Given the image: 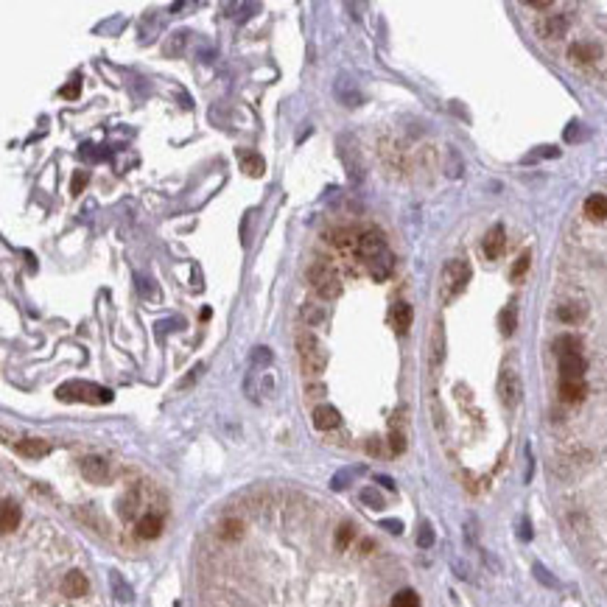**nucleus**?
I'll use <instances>...</instances> for the list:
<instances>
[{
  "label": "nucleus",
  "instance_id": "a19ab883",
  "mask_svg": "<svg viewBox=\"0 0 607 607\" xmlns=\"http://www.w3.org/2000/svg\"><path fill=\"white\" fill-rule=\"evenodd\" d=\"M381 526H383L386 532H395V535L403 532V524H401V520H392V518H389V520H381Z\"/></svg>",
  "mask_w": 607,
  "mask_h": 607
},
{
  "label": "nucleus",
  "instance_id": "f704fd0d",
  "mask_svg": "<svg viewBox=\"0 0 607 607\" xmlns=\"http://www.w3.org/2000/svg\"><path fill=\"white\" fill-rule=\"evenodd\" d=\"M417 546H420V549H431V546H434V529H431L428 524H423V526H420V535H417Z\"/></svg>",
  "mask_w": 607,
  "mask_h": 607
},
{
  "label": "nucleus",
  "instance_id": "a211bd4d",
  "mask_svg": "<svg viewBox=\"0 0 607 607\" xmlns=\"http://www.w3.org/2000/svg\"><path fill=\"white\" fill-rule=\"evenodd\" d=\"M412 319H414V311L409 302H398V306L392 308V325L398 328V333H406L412 328Z\"/></svg>",
  "mask_w": 607,
  "mask_h": 607
},
{
  "label": "nucleus",
  "instance_id": "4468645a",
  "mask_svg": "<svg viewBox=\"0 0 607 607\" xmlns=\"http://www.w3.org/2000/svg\"><path fill=\"white\" fill-rule=\"evenodd\" d=\"M336 96H339V101L344 104V107H356L359 101H361V96H359V90H356V81L353 78H339L336 81Z\"/></svg>",
  "mask_w": 607,
  "mask_h": 607
},
{
  "label": "nucleus",
  "instance_id": "9b49d317",
  "mask_svg": "<svg viewBox=\"0 0 607 607\" xmlns=\"http://www.w3.org/2000/svg\"><path fill=\"white\" fill-rule=\"evenodd\" d=\"M14 451H17L20 456H25V459H42V456L51 454V443L36 440V437H28V440H20V443L14 445Z\"/></svg>",
  "mask_w": 607,
  "mask_h": 607
},
{
  "label": "nucleus",
  "instance_id": "7c9ffc66",
  "mask_svg": "<svg viewBox=\"0 0 607 607\" xmlns=\"http://www.w3.org/2000/svg\"><path fill=\"white\" fill-rule=\"evenodd\" d=\"M529 264H532V255H529V252H524V255H520V257L515 260V266H512V272H509V277H512V280H520V277H524V275H526V269H529Z\"/></svg>",
  "mask_w": 607,
  "mask_h": 607
},
{
  "label": "nucleus",
  "instance_id": "ea45409f",
  "mask_svg": "<svg viewBox=\"0 0 607 607\" xmlns=\"http://www.w3.org/2000/svg\"><path fill=\"white\" fill-rule=\"evenodd\" d=\"M78 87H81V81H78V78H73V84L62 87V96H65V98H78Z\"/></svg>",
  "mask_w": 607,
  "mask_h": 607
},
{
  "label": "nucleus",
  "instance_id": "6e6552de",
  "mask_svg": "<svg viewBox=\"0 0 607 607\" xmlns=\"http://www.w3.org/2000/svg\"><path fill=\"white\" fill-rule=\"evenodd\" d=\"M585 370H588V364H585V359L579 353H571V356L560 359V378L562 381H582Z\"/></svg>",
  "mask_w": 607,
  "mask_h": 607
},
{
  "label": "nucleus",
  "instance_id": "f257e3e1",
  "mask_svg": "<svg viewBox=\"0 0 607 607\" xmlns=\"http://www.w3.org/2000/svg\"><path fill=\"white\" fill-rule=\"evenodd\" d=\"M56 398L65 401V403H109L112 401V392L98 383H90V381H67L56 389Z\"/></svg>",
  "mask_w": 607,
  "mask_h": 607
},
{
  "label": "nucleus",
  "instance_id": "c03bdc74",
  "mask_svg": "<svg viewBox=\"0 0 607 607\" xmlns=\"http://www.w3.org/2000/svg\"><path fill=\"white\" fill-rule=\"evenodd\" d=\"M529 6H532V9H551V3H546V0H532Z\"/></svg>",
  "mask_w": 607,
  "mask_h": 607
},
{
  "label": "nucleus",
  "instance_id": "423d86ee",
  "mask_svg": "<svg viewBox=\"0 0 607 607\" xmlns=\"http://www.w3.org/2000/svg\"><path fill=\"white\" fill-rule=\"evenodd\" d=\"M356 249H359V255L367 260V264H372V260H378L383 252H389L386 249V238H383L381 230H364L356 238Z\"/></svg>",
  "mask_w": 607,
  "mask_h": 607
},
{
  "label": "nucleus",
  "instance_id": "20e7f679",
  "mask_svg": "<svg viewBox=\"0 0 607 607\" xmlns=\"http://www.w3.org/2000/svg\"><path fill=\"white\" fill-rule=\"evenodd\" d=\"M308 280L322 299H336L341 294V277L325 264V260H319V264H314L308 269Z\"/></svg>",
  "mask_w": 607,
  "mask_h": 607
},
{
  "label": "nucleus",
  "instance_id": "c9c22d12",
  "mask_svg": "<svg viewBox=\"0 0 607 607\" xmlns=\"http://www.w3.org/2000/svg\"><path fill=\"white\" fill-rule=\"evenodd\" d=\"M302 317H306L308 325H319L322 322V308L319 306H306L302 308Z\"/></svg>",
  "mask_w": 607,
  "mask_h": 607
},
{
  "label": "nucleus",
  "instance_id": "dca6fc26",
  "mask_svg": "<svg viewBox=\"0 0 607 607\" xmlns=\"http://www.w3.org/2000/svg\"><path fill=\"white\" fill-rule=\"evenodd\" d=\"M392 269H395V257H392V252H383L378 260H372V264H370V275H372V280H378V283L392 275Z\"/></svg>",
  "mask_w": 607,
  "mask_h": 607
},
{
  "label": "nucleus",
  "instance_id": "a18cd8bd",
  "mask_svg": "<svg viewBox=\"0 0 607 607\" xmlns=\"http://www.w3.org/2000/svg\"><path fill=\"white\" fill-rule=\"evenodd\" d=\"M378 482H381V484H383V487H389V490H392V487H395V484H392V482H389V479H386V476H381V479H378Z\"/></svg>",
  "mask_w": 607,
  "mask_h": 607
},
{
  "label": "nucleus",
  "instance_id": "f8f14e48",
  "mask_svg": "<svg viewBox=\"0 0 607 607\" xmlns=\"http://www.w3.org/2000/svg\"><path fill=\"white\" fill-rule=\"evenodd\" d=\"M87 590H90V582H87V577L81 571H70L65 579H62V593L70 596V599H78L84 596Z\"/></svg>",
  "mask_w": 607,
  "mask_h": 607
},
{
  "label": "nucleus",
  "instance_id": "2f4dec72",
  "mask_svg": "<svg viewBox=\"0 0 607 607\" xmlns=\"http://www.w3.org/2000/svg\"><path fill=\"white\" fill-rule=\"evenodd\" d=\"M87 182H90V171H76V173H73V182H70V193L78 196V193L87 188Z\"/></svg>",
  "mask_w": 607,
  "mask_h": 607
},
{
  "label": "nucleus",
  "instance_id": "2eb2a0df",
  "mask_svg": "<svg viewBox=\"0 0 607 607\" xmlns=\"http://www.w3.org/2000/svg\"><path fill=\"white\" fill-rule=\"evenodd\" d=\"M585 215L593 222H604L607 219V196L604 193H593L585 199Z\"/></svg>",
  "mask_w": 607,
  "mask_h": 607
},
{
  "label": "nucleus",
  "instance_id": "aec40b11",
  "mask_svg": "<svg viewBox=\"0 0 607 607\" xmlns=\"http://www.w3.org/2000/svg\"><path fill=\"white\" fill-rule=\"evenodd\" d=\"M579 339L577 336H571V333H562V336H557L554 339V353L562 359V356H571V353H579Z\"/></svg>",
  "mask_w": 607,
  "mask_h": 607
},
{
  "label": "nucleus",
  "instance_id": "e433bc0d",
  "mask_svg": "<svg viewBox=\"0 0 607 607\" xmlns=\"http://www.w3.org/2000/svg\"><path fill=\"white\" fill-rule=\"evenodd\" d=\"M325 392H328L325 383H308V386H306V398H308V401H317V398H322Z\"/></svg>",
  "mask_w": 607,
  "mask_h": 607
},
{
  "label": "nucleus",
  "instance_id": "cd10ccee",
  "mask_svg": "<svg viewBox=\"0 0 607 607\" xmlns=\"http://www.w3.org/2000/svg\"><path fill=\"white\" fill-rule=\"evenodd\" d=\"M389 451H392V454H403L406 451V434L395 423H392V434H389Z\"/></svg>",
  "mask_w": 607,
  "mask_h": 607
},
{
  "label": "nucleus",
  "instance_id": "37998d69",
  "mask_svg": "<svg viewBox=\"0 0 607 607\" xmlns=\"http://www.w3.org/2000/svg\"><path fill=\"white\" fill-rule=\"evenodd\" d=\"M520 540H532V526H529V520H520Z\"/></svg>",
  "mask_w": 607,
  "mask_h": 607
},
{
  "label": "nucleus",
  "instance_id": "bb28decb",
  "mask_svg": "<svg viewBox=\"0 0 607 607\" xmlns=\"http://www.w3.org/2000/svg\"><path fill=\"white\" fill-rule=\"evenodd\" d=\"M443 361V325L434 328V336H431V364L437 367Z\"/></svg>",
  "mask_w": 607,
  "mask_h": 607
},
{
  "label": "nucleus",
  "instance_id": "72a5a7b5",
  "mask_svg": "<svg viewBox=\"0 0 607 607\" xmlns=\"http://www.w3.org/2000/svg\"><path fill=\"white\" fill-rule=\"evenodd\" d=\"M361 501H364L367 507H372V509H383V498H381V493L372 490V487L361 490Z\"/></svg>",
  "mask_w": 607,
  "mask_h": 607
},
{
  "label": "nucleus",
  "instance_id": "f3484780",
  "mask_svg": "<svg viewBox=\"0 0 607 607\" xmlns=\"http://www.w3.org/2000/svg\"><path fill=\"white\" fill-rule=\"evenodd\" d=\"M585 383L582 381H560V398L566 403H579L585 398Z\"/></svg>",
  "mask_w": 607,
  "mask_h": 607
},
{
  "label": "nucleus",
  "instance_id": "0eeeda50",
  "mask_svg": "<svg viewBox=\"0 0 607 607\" xmlns=\"http://www.w3.org/2000/svg\"><path fill=\"white\" fill-rule=\"evenodd\" d=\"M81 476L93 484H104L109 479V462L104 456H84L81 459Z\"/></svg>",
  "mask_w": 607,
  "mask_h": 607
},
{
  "label": "nucleus",
  "instance_id": "a878e982",
  "mask_svg": "<svg viewBox=\"0 0 607 607\" xmlns=\"http://www.w3.org/2000/svg\"><path fill=\"white\" fill-rule=\"evenodd\" d=\"M392 607H420V596L412 588H403L392 596Z\"/></svg>",
  "mask_w": 607,
  "mask_h": 607
},
{
  "label": "nucleus",
  "instance_id": "b1692460",
  "mask_svg": "<svg viewBox=\"0 0 607 607\" xmlns=\"http://www.w3.org/2000/svg\"><path fill=\"white\" fill-rule=\"evenodd\" d=\"M498 325H501V333H504V336H512V333H515V325H518V311H515V306H507V308L501 311Z\"/></svg>",
  "mask_w": 607,
  "mask_h": 607
},
{
  "label": "nucleus",
  "instance_id": "79ce46f5",
  "mask_svg": "<svg viewBox=\"0 0 607 607\" xmlns=\"http://www.w3.org/2000/svg\"><path fill=\"white\" fill-rule=\"evenodd\" d=\"M202 370H204V364H196V367L191 370V375H188V378H185V381L180 383V389H185V386H191V383H193V381H196V378L202 375Z\"/></svg>",
  "mask_w": 607,
  "mask_h": 607
},
{
  "label": "nucleus",
  "instance_id": "393cba45",
  "mask_svg": "<svg viewBox=\"0 0 607 607\" xmlns=\"http://www.w3.org/2000/svg\"><path fill=\"white\" fill-rule=\"evenodd\" d=\"M241 532H244V524H241L238 518H227L224 524H222V529H219L222 540H238V537H241Z\"/></svg>",
  "mask_w": 607,
  "mask_h": 607
},
{
  "label": "nucleus",
  "instance_id": "9d476101",
  "mask_svg": "<svg viewBox=\"0 0 607 607\" xmlns=\"http://www.w3.org/2000/svg\"><path fill=\"white\" fill-rule=\"evenodd\" d=\"M504 246H507V235H504V227H501V224L490 227V233L484 235V244H482L484 255H487L490 260H498V257H501V252H504Z\"/></svg>",
  "mask_w": 607,
  "mask_h": 607
},
{
  "label": "nucleus",
  "instance_id": "7ed1b4c3",
  "mask_svg": "<svg viewBox=\"0 0 607 607\" xmlns=\"http://www.w3.org/2000/svg\"><path fill=\"white\" fill-rule=\"evenodd\" d=\"M467 280H470L467 260H448V264L443 266V299H445V302L456 299V297L465 291Z\"/></svg>",
  "mask_w": 607,
  "mask_h": 607
},
{
  "label": "nucleus",
  "instance_id": "5701e85b",
  "mask_svg": "<svg viewBox=\"0 0 607 607\" xmlns=\"http://www.w3.org/2000/svg\"><path fill=\"white\" fill-rule=\"evenodd\" d=\"M596 56H599L596 45H588V42H577V45H571V59H577V62H593Z\"/></svg>",
  "mask_w": 607,
  "mask_h": 607
},
{
  "label": "nucleus",
  "instance_id": "412c9836",
  "mask_svg": "<svg viewBox=\"0 0 607 607\" xmlns=\"http://www.w3.org/2000/svg\"><path fill=\"white\" fill-rule=\"evenodd\" d=\"M566 28H568V17L551 14V17H546V23L540 25V34H543V36H562V34H566Z\"/></svg>",
  "mask_w": 607,
  "mask_h": 607
},
{
  "label": "nucleus",
  "instance_id": "473e14b6",
  "mask_svg": "<svg viewBox=\"0 0 607 607\" xmlns=\"http://www.w3.org/2000/svg\"><path fill=\"white\" fill-rule=\"evenodd\" d=\"M244 171L249 173V177H260V173H264V160L255 157V154L244 157Z\"/></svg>",
  "mask_w": 607,
  "mask_h": 607
},
{
  "label": "nucleus",
  "instance_id": "1a4fd4ad",
  "mask_svg": "<svg viewBox=\"0 0 607 607\" xmlns=\"http://www.w3.org/2000/svg\"><path fill=\"white\" fill-rule=\"evenodd\" d=\"M135 532H138L140 540H154V537H160V532H162V515H160V512L143 515V518L138 520Z\"/></svg>",
  "mask_w": 607,
  "mask_h": 607
},
{
  "label": "nucleus",
  "instance_id": "c85d7f7f",
  "mask_svg": "<svg viewBox=\"0 0 607 607\" xmlns=\"http://www.w3.org/2000/svg\"><path fill=\"white\" fill-rule=\"evenodd\" d=\"M557 317H560L562 322H579V319L585 317V308H582V306H574V302H571V306H560V308H557Z\"/></svg>",
  "mask_w": 607,
  "mask_h": 607
},
{
  "label": "nucleus",
  "instance_id": "4c0bfd02",
  "mask_svg": "<svg viewBox=\"0 0 607 607\" xmlns=\"http://www.w3.org/2000/svg\"><path fill=\"white\" fill-rule=\"evenodd\" d=\"M252 361H255V364H269V361H272V353H269V347H257V350H255V356H252Z\"/></svg>",
  "mask_w": 607,
  "mask_h": 607
},
{
  "label": "nucleus",
  "instance_id": "4be33fe9",
  "mask_svg": "<svg viewBox=\"0 0 607 607\" xmlns=\"http://www.w3.org/2000/svg\"><path fill=\"white\" fill-rule=\"evenodd\" d=\"M109 579H112V590H115V596H118V601H123V604H129L135 599V593H132V588H129L123 579H120V574L118 571H112L109 574Z\"/></svg>",
  "mask_w": 607,
  "mask_h": 607
},
{
  "label": "nucleus",
  "instance_id": "39448f33",
  "mask_svg": "<svg viewBox=\"0 0 607 607\" xmlns=\"http://www.w3.org/2000/svg\"><path fill=\"white\" fill-rule=\"evenodd\" d=\"M498 395H501V403L507 409H515L524 398V383H520V375L512 370V367H504L501 370V378H498Z\"/></svg>",
  "mask_w": 607,
  "mask_h": 607
},
{
  "label": "nucleus",
  "instance_id": "6ab92c4d",
  "mask_svg": "<svg viewBox=\"0 0 607 607\" xmlns=\"http://www.w3.org/2000/svg\"><path fill=\"white\" fill-rule=\"evenodd\" d=\"M20 524V507L14 501H3V520H0V529H3V535H12Z\"/></svg>",
  "mask_w": 607,
  "mask_h": 607
},
{
  "label": "nucleus",
  "instance_id": "58836bf2",
  "mask_svg": "<svg viewBox=\"0 0 607 607\" xmlns=\"http://www.w3.org/2000/svg\"><path fill=\"white\" fill-rule=\"evenodd\" d=\"M535 574H537V579H540L543 585H549V588H554V585H557V582H554V577H549V571H546V568L540 566V562L535 566Z\"/></svg>",
  "mask_w": 607,
  "mask_h": 607
},
{
  "label": "nucleus",
  "instance_id": "c756f323",
  "mask_svg": "<svg viewBox=\"0 0 607 607\" xmlns=\"http://www.w3.org/2000/svg\"><path fill=\"white\" fill-rule=\"evenodd\" d=\"M353 537H356V529H353L350 524H341V526H339V532H336V549H339V551H344L347 546H350V540H353Z\"/></svg>",
  "mask_w": 607,
  "mask_h": 607
},
{
  "label": "nucleus",
  "instance_id": "ddd939ff",
  "mask_svg": "<svg viewBox=\"0 0 607 607\" xmlns=\"http://www.w3.org/2000/svg\"><path fill=\"white\" fill-rule=\"evenodd\" d=\"M339 423H341V414H339L333 406L322 403V406L314 409V425H317L319 431H333Z\"/></svg>",
  "mask_w": 607,
  "mask_h": 607
},
{
  "label": "nucleus",
  "instance_id": "f03ea898",
  "mask_svg": "<svg viewBox=\"0 0 607 607\" xmlns=\"http://www.w3.org/2000/svg\"><path fill=\"white\" fill-rule=\"evenodd\" d=\"M297 353L302 361V370L308 375H322L328 367V350L322 347V341L311 333V330H299L297 333Z\"/></svg>",
  "mask_w": 607,
  "mask_h": 607
}]
</instances>
